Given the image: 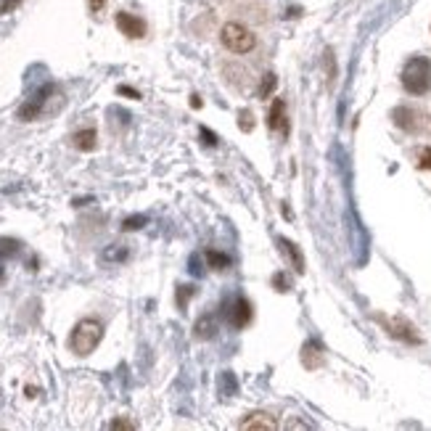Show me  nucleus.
Listing matches in <instances>:
<instances>
[{"label": "nucleus", "mask_w": 431, "mask_h": 431, "mask_svg": "<svg viewBox=\"0 0 431 431\" xmlns=\"http://www.w3.org/2000/svg\"><path fill=\"white\" fill-rule=\"evenodd\" d=\"M100 339H103V323L96 321V318H82V321L71 328L69 350L74 352L77 357H88L100 344Z\"/></svg>", "instance_id": "nucleus-1"}, {"label": "nucleus", "mask_w": 431, "mask_h": 431, "mask_svg": "<svg viewBox=\"0 0 431 431\" xmlns=\"http://www.w3.org/2000/svg\"><path fill=\"white\" fill-rule=\"evenodd\" d=\"M402 88L410 96H426L431 91V61L415 56L402 69Z\"/></svg>", "instance_id": "nucleus-2"}, {"label": "nucleus", "mask_w": 431, "mask_h": 431, "mask_svg": "<svg viewBox=\"0 0 431 431\" xmlns=\"http://www.w3.org/2000/svg\"><path fill=\"white\" fill-rule=\"evenodd\" d=\"M220 40L222 45L231 50V53H249V50H254V45H257V38H254V32L246 30L243 24H239V21H231V24H225L220 32Z\"/></svg>", "instance_id": "nucleus-3"}, {"label": "nucleus", "mask_w": 431, "mask_h": 431, "mask_svg": "<svg viewBox=\"0 0 431 431\" xmlns=\"http://www.w3.org/2000/svg\"><path fill=\"white\" fill-rule=\"evenodd\" d=\"M117 30L125 35V38H130V40H141L143 35H146V21L141 16H135V13H127V11H120L117 16Z\"/></svg>", "instance_id": "nucleus-4"}, {"label": "nucleus", "mask_w": 431, "mask_h": 431, "mask_svg": "<svg viewBox=\"0 0 431 431\" xmlns=\"http://www.w3.org/2000/svg\"><path fill=\"white\" fill-rule=\"evenodd\" d=\"M50 91H53V88H50V85H45V88L35 93V96H32L30 100H24V106L19 109V120H21V122L38 120V117L42 114V106H45V98L50 96Z\"/></svg>", "instance_id": "nucleus-5"}, {"label": "nucleus", "mask_w": 431, "mask_h": 431, "mask_svg": "<svg viewBox=\"0 0 431 431\" xmlns=\"http://www.w3.org/2000/svg\"><path fill=\"white\" fill-rule=\"evenodd\" d=\"M268 127L272 132H286L289 130V120H286V100L275 98L270 111H268Z\"/></svg>", "instance_id": "nucleus-6"}, {"label": "nucleus", "mask_w": 431, "mask_h": 431, "mask_svg": "<svg viewBox=\"0 0 431 431\" xmlns=\"http://www.w3.org/2000/svg\"><path fill=\"white\" fill-rule=\"evenodd\" d=\"M228 321H231L233 328H246L251 321V304L243 297H239V299L233 301L231 312H228Z\"/></svg>", "instance_id": "nucleus-7"}, {"label": "nucleus", "mask_w": 431, "mask_h": 431, "mask_svg": "<svg viewBox=\"0 0 431 431\" xmlns=\"http://www.w3.org/2000/svg\"><path fill=\"white\" fill-rule=\"evenodd\" d=\"M278 246L283 249V257L286 260H291V265H294V270L297 272H304V257H301V251L291 243V241L286 239H278Z\"/></svg>", "instance_id": "nucleus-8"}, {"label": "nucleus", "mask_w": 431, "mask_h": 431, "mask_svg": "<svg viewBox=\"0 0 431 431\" xmlns=\"http://www.w3.org/2000/svg\"><path fill=\"white\" fill-rule=\"evenodd\" d=\"M415 328H413L410 323L408 321H402V318H397V321L391 323V336H397V339H405L408 344H418V336H415Z\"/></svg>", "instance_id": "nucleus-9"}, {"label": "nucleus", "mask_w": 431, "mask_h": 431, "mask_svg": "<svg viewBox=\"0 0 431 431\" xmlns=\"http://www.w3.org/2000/svg\"><path fill=\"white\" fill-rule=\"evenodd\" d=\"M278 423L272 421L268 413H254V415H249L246 421L241 423V429H260V431H268V429H275Z\"/></svg>", "instance_id": "nucleus-10"}, {"label": "nucleus", "mask_w": 431, "mask_h": 431, "mask_svg": "<svg viewBox=\"0 0 431 431\" xmlns=\"http://www.w3.org/2000/svg\"><path fill=\"white\" fill-rule=\"evenodd\" d=\"M204 260H207V265H209V270H228V268L233 265L231 257H228V254H222V251H217V249L204 251Z\"/></svg>", "instance_id": "nucleus-11"}, {"label": "nucleus", "mask_w": 431, "mask_h": 431, "mask_svg": "<svg viewBox=\"0 0 431 431\" xmlns=\"http://www.w3.org/2000/svg\"><path fill=\"white\" fill-rule=\"evenodd\" d=\"M71 143H74L80 151H93V149H96V130H93V127H88V130L74 132Z\"/></svg>", "instance_id": "nucleus-12"}, {"label": "nucleus", "mask_w": 431, "mask_h": 431, "mask_svg": "<svg viewBox=\"0 0 431 431\" xmlns=\"http://www.w3.org/2000/svg\"><path fill=\"white\" fill-rule=\"evenodd\" d=\"M196 336H201V339H212V336H214V321H212V315H207V318H201V321L196 323Z\"/></svg>", "instance_id": "nucleus-13"}, {"label": "nucleus", "mask_w": 431, "mask_h": 431, "mask_svg": "<svg viewBox=\"0 0 431 431\" xmlns=\"http://www.w3.org/2000/svg\"><path fill=\"white\" fill-rule=\"evenodd\" d=\"M103 260H106V262L127 260V246H106V251H103Z\"/></svg>", "instance_id": "nucleus-14"}, {"label": "nucleus", "mask_w": 431, "mask_h": 431, "mask_svg": "<svg viewBox=\"0 0 431 431\" xmlns=\"http://www.w3.org/2000/svg\"><path fill=\"white\" fill-rule=\"evenodd\" d=\"M275 85H278L275 74H265V77H262V85H260V98H268V96L275 91Z\"/></svg>", "instance_id": "nucleus-15"}, {"label": "nucleus", "mask_w": 431, "mask_h": 431, "mask_svg": "<svg viewBox=\"0 0 431 431\" xmlns=\"http://www.w3.org/2000/svg\"><path fill=\"white\" fill-rule=\"evenodd\" d=\"M146 222H149V217H143V214H132V217H127V220L122 222V228H125V231H141Z\"/></svg>", "instance_id": "nucleus-16"}, {"label": "nucleus", "mask_w": 431, "mask_h": 431, "mask_svg": "<svg viewBox=\"0 0 431 431\" xmlns=\"http://www.w3.org/2000/svg\"><path fill=\"white\" fill-rule=\"evenodd\" d=\"M16 251H19V241L0 239V257H13Z\"/></svg>", "instance_id": "nucleus-17"}, {"label": "nucleus", "mask_w": 431, "mask_h": 431, "mask_svg": "<svg viewBox=\"0 0 431 431\" xmlns=\"http://www.w3.org/2000/svg\"><path fill=\"white\" fill-rule=\"evenodd\" d=\"M251 122H254V117H251L249 111H241V114H239V127H241V130H243V132H249L251 127H254Z\"/></svg>", "instance_id": "nucleus-18"}, {"label": "nucleus", "mask_w": 431, "mask_h": 431, "mask_svg": "<svg viewBox=\"0 0 431 431\" xmlns=\"http://www.w3.org/2000/svg\"><path fill=\"white\" fill-rule=\"evenodd\" d=\"M418 167H421V170H431V149L429 146L421 151V156H418Z\"/></svg>", "instance_id": "nucleus-19"}, {"label": "nucleus", "mask_w": 431, "mask_h": 431, "mask_svg": "<svg viewBox=\"0 0 431 431\" xmlns=\"http://www.w3.org/2000/svg\"><path fill=\"white\" fill-rule=\"evenodd\" d=\"M201 141H207V146H217V135L207 127H201Z\"/></svg>", "instance_id": "nucleus-20"}, {"label": "nucleus", "mask_w": 431, "mask_h": 431, "mask_svg": "<svg viewBox=\"0 0 431 431\" xmlns=\"http://www.w3.org/2000/svg\"><path fill=\"white\" fill-rule=\"evenodd\" d=\"M88 8H91L93 13H100V11L106 8V0H88Z\"/></svg>", "instance_id": "nucleus-21"}, {"label": "nucleus", "mask_w": 431, "mask_h": 431, "mask_svg": "<svg viewBox=\"0 0 431 431\" xmlns=\"http://www.w3.org/2000/svg\"><path fill=\"white\" fill-rule=\"evenodd\" d=\"M120 96H130V98H141V93H138V91H132V88H125V85H122V88H120Z\"/></svg>", "instance_id": "nucleus-22"}, {"label": "nucleus", "mask_w": 431, "mask_h": 431, "mask_svg": "<svg viewBox=\"0 0 431 431\" xmlns=\"http://www.w3.org/2000/svg\"><path fill=\"white\" fill-rule=\"evenodd\" d=\"M111 429H135V423H127V421H114Z\"/></svg>", "instance_id": "nucleus-23"}, {"label": "nucleus", "mask_w": 431, "mask_h": 431, "mask_svg": "<svg viewBox=\"0 0 431 431\" xmlns=\"http://www.w3.org/2000/svg\"><path fill=\"white\" fill-rule=\"evenodd\" d=\"M191 106H193V109H201V98H199V96H191Z\"/></svg>", "instance_id": "nucleus-24"}, {"label": "nucleus", "mask_w": 431, "mask_h": 431, "mask_svg": "<svg viewBox=\"0 0 431 431\" xmlns=\"http://www.w3.org/2000/svg\"><path fill=\"white\" fill-rule=\"evenodd\" d=\"M3 275H6V272H3V268H0V281H3Z\"/></svg>", "instance_id": "nucleus-25"}]
</instances>
